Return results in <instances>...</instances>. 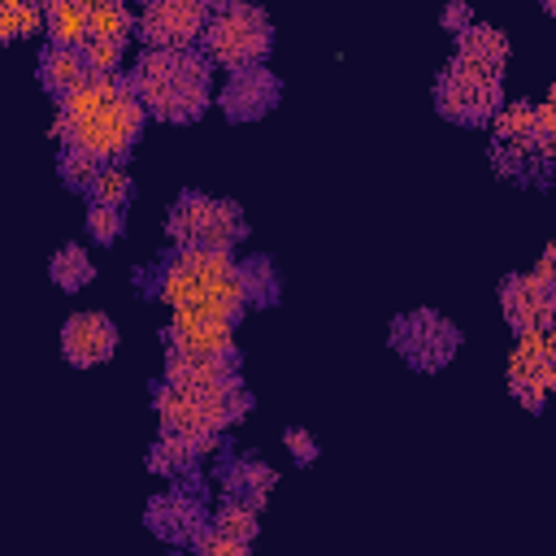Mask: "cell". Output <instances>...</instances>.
<instances>
[{
  "mask_svg": "<svg viewBox=\"0 0 556 556\" xmlns=\"http://www.w3.org/2000/svg\"><path fill=\"white\" fill-rule=\"evenodd\" d=\"M122 48H126V43H117V39H91V43L83 48L87 70H91V74H117V65H122Z\"/></svg>",
  "mask_w": 556,
  "mask_h": 556,
  "instance_id": "29",
  "label": "cell"
},
{
  "mask_svg": "<svg viewBox=\"0 0 556 556\" xmlns=\"http://www.w3.org/2000/svg\"><path fill=\"white\" fill-rule=\"evenodd\" d=\"M239 282H243L248 308H269V304L282 300V274H278V265L265 252L239 261Z\"/></svg>",
  "mask_w": 556,
  "mask_h": 556,
  "instance_id": "20",
  "label": "cell"
},
{
  "mask_svg": "<svg viewBox=\"0 0 556 556\" xmlns=\"http://www.w3.org/2000/svg\"><path fill=\"white\" fill-rule=\"evenodd\" d=\"M191 556H252V543H239V539H226V534L208 530V534L195 539Z\"/></svg>",
  "mask_w": 556,
  "mask_h": 556,
  "instance_id": "31",
  "label": "cell"
},
{
  "mask_svg": "<svg viewBox=\"0 0 556 556\" xmlns=\"http://www.w3.org/2000/svg\"><path fill=\"white\" fill-rule=\"evenodd\" d=\"M495 135L504 139V143H530V139H539V113L521 100V104H508L500 117H495Z\"/></svg>",
  "mask_w": 556,
  "mask_h": 556,
  "instance_id": "26",
  "label": "cell"
},
{
  "mask_svg": "<svg viewBox=\"0 0 556 556\" xmlns=\"http://www.w3.org/2000/svg\"><path fill=\"white\" fill-rule=\"evenodd\" d=\"M500 100H504V61L456 48V56L434 78V109L456 126H482L500 117Z\"/></svg>",
  "mask_w": 556,
  "mask_h": 556,
  "instance_id": "5",
  "label": "cell"
},
{
  "mask_svg": "<svg viewBox=\"0 0 556 556\" xmlns=\"http://www.w3.org/2000/svg\"><path fill=\"white\" fill-rule=\"evenodd\" d=\"M439 26H443V30H452V35L460 39V35L473 26V13H469V4H447V9L439 13Z\"/></svg>",
  "mask_w": 556,
  "mask_h": 556,
  "instance_id": "32",
  "label": "cell"
},
{
  "mask_svg": "<svg viewBox=\"0 0 556 556\" xmlns=\"http://www.w3.org/2000/svg\"><path fill=\"white\" fill-rule=\"evenodd\" d=\"M282 447L291 452V460H295V465H313V460L321 456L317 434H313V430H304V426H287V430H282Z\"/></svg>",
  "mask_w": 556,
  "mask_h": 556,
  "instance_id": "30",
  "label": "cell"
},
{
  "mask_svg": "<svg viewBox=\"0 0 556 556\" xmlns=\"http://www.w3.org/2000/svg\"><path fill=\"white\" fill-rule=\"evenodd\" d=\"M165 382L191 387V391H230L243 387L239 361H208V356H165Z\"/></svg>",
  "mask_w": 556,
  "mask_h": 556,
  "instance_id": "15",
  "label": "cell"
},
{
  "mask_svg": "<svg viewBox=\"0 0 556 556\" xmlns=\"http://www.w3.org/2000/svg\"><path fill=\"white\" fill-rule=\"evenodd\" d=\"M126 235V208H109V204H91L87 208V239L100 248H113Z\"/></svg>",
  "mask_w": 556,
  "mask_h": 556,
  "instance_id": "27",
  "label": "cell"
},
{
  "mask_svg": "<svg viewBox=\"0 0 556 556\" xmlns=\"http://www.w3.org/2000/svg\"><path fill=\"white\" fill-rule=\"evenodd\" d=\"M43 30H48V43L83 52V48L91 43V17H87V4H74V0L43 4Z\"/></svg>",
  "mask_w": 556,
  "mask_h": 556,
  "instance_id": "19",
  "label": "cell"
},
{
  "mask_svg": "<svg viewBox=\"0 0 556 556\" xmlns=\"http://www.w3.org/2000/svg\"><path fill=\"white\" fill-rule=\"evenodd\" d=\"M165 235L174 248H195V252H235L248 239V217L235 200L208 195V191H178L169 213H165Z\"/></svg>",
  "mask_w": 556,
  "mask_h": 556,
  "instance_id": "6",
  "label": "cell"
},
{
  "mask_svg": "<svg viewBox=\"0 0 556 556\" xmlns=\"http://www.w3.org/2000/svg\"><path fill=\"white\" fill-rule=\"evenodd\" d=\"M87 78H91V70H87V56H83V52L56 48V43H48V48L39 52V83H43L48 96L65 100V96H74Z\"/></svg>",
  "mask_w": 556,
  "mask_h": 556,
  "instance_id": "18",
  "label": "cell"
},
{
  "mask_svg": "<svg viewBox=\"0 0 556 556\" xmlns=\"http://www.w3.org/2000/svg\"><path fill=\"white\" fill-rule=\"evenodd\" d=\"M217 482H222V491L230 500H248V504L261 508L265 495H269V486L278 482V473L261 456H226L222 469H217Z\"/></svg>",
  "mask_w": 556,
  "mask_h": 556,
  "instance_id": "17",
  "label": "cell"
},
{
  "mask_svg": "<svg viewBox=\"0 0 556 556\" xmlns=\"http://www.w3.org/2000/svg\"><path fill=\"white\" fill-rule=\"evenodd\" d=\"M152 413L161 421V434H182V439H217L226 426L252 413V391L230 387V391H191L174 382L152 387Z\"/></svg>",
  "mask_w": 556,
  "mask_h": 556,
  "instance_id": "4",
  "label": "cell"
},
{
  "mask_svg": "<svg viewBox=\"0 0 556 556\" xmlns=\"http://www.w3.org/2000/svg\"><path fill=\"white\" fill-rule=\"evenodd\" d=\"M148 117L191 126L213 100V61L195 48H143L126 74Z\"/></svg>",
  "mask_w": 556,
  "mask_h": 556,
  "instance_id": "3",
  "label": "cell"
},
{
  "mask_svg": "<svg viewBox=\"0 0 556 556\" xmlns=\"http://www.w3.org/2000/svg\"><path fill=\"white\" fill-rule=\"evenodd\" d=\"M130 191H135L130 174H126L122 165H104V169L96 174V182L87 187V200H91V204H109V208H126V204H130Z\"/></svg>",
  "mask_w": 556,
  "mask_h": 556,
  "instance_id": "24",
  "label": "cell"
},
{
  "mask_svg": "<svg viewBox=\"0 0 556 556\" xmlns=\"http://www.w3.org/2000/svg\"><path fill=\"white\" fill-rule=\"evenodd\" d=\"M48 278H52L61 291H83V287H91V278H96V265H91V256H87L83 243H61V248L52 252V261H48Z\"/></svg>",
  "mask_w": 556,
  "mask_h": 556,
  "instance_id": "21",
  "label": "cell"
},
{
  "mask_svg": "<svg viewBox=\"0 0 556 556\" xmlns=\"http://www.w3.org/2000/svg\"><path fill=\"white\" fill-rule=\"evenodd\" d=\"M117 321L100 308H87V313H70L65 326H61V356L74 365V369H96L104 361H113L117 352Z\"/></svg>",
  "mask_w": 556,
  "mask_h": 556,
  "instance_id": "13",
  "label": "cell"
},
{
  "mask_svg": "<svg viewBox=\"0 0 556 556\" xmlns=\"http://www.w3.org/2000/svg\"><path fill=\"white\" fill-rule=\"evenodd\" d=\"M213 447H217V439L161 434V439L152 443V452H148V469H152L156 478L178 482V478H191V473H195V465H200V456H204V452H213Z\"/></svg>",
  "mask_w": 556,
  "mask_h": 556,
  "instance_id": "16",
  "label": "cell"
},
{
  "mask_svg": "<svg viewBox=\"0 0 556 556\" xmlns=\"http://www.w3.org/2000/svg\"><path fill=\"white\" fill-rule=\"evenodd\" d=\"M543 13H547V17H556V0H543Z\"/></svg>",
  "mask_w": 556,
  "mask_h": 556,
  "instance_id": "33",
  "label": "cell"
},
{
  "mask_svg": "<svg viewBox=\"0 0 556 556\" xmlns=\"http://www.w3.org/2000/svg\"><path fill=\"white\" fill-rule=\"evenodd\" d=\"M43 26V9L39 4H22V0H9L0 4V39L13 43V39H26Z\"/></svg>",
  "mask_w": 556,
  "mask_h": 556,
  "instance_id": "25",
  "label": "cell"
},
{
  "mask_svg": "<svg viewBox=\"0 0 556 556\" xmlns=\"http://www.w3.org/2000/svg\"><path fill=\"white\" fill-rule=\"evenodd\" d=\"M395 356L417 369V374H439L456 361L460 352V326L452 317H443L439 308H413V313H400L387 330Z\"/></svg>",
  "mask_w": 556,
  "mask_h": 556,
  "instance_id": "8",
  "label": "cell"
},
{
  "mask_svg": "<svg viewBox=\"0 0 556 556\" xmlns=\"http://www.w3.org/2000/svg\"><path fill=\"white\" fill-rule=\"evenodd\" d=\"M500 304H504V317L517 334H530L539 326H556V291H552V282H543L534 274H508L500 287Z\"/></svg>",
  "mask_w": 556,
  "mask_h": 556,
  "instance_id": "14",
  "label": "cell"
},
{
  "mask_svg": "<svg viewBox=\"0 0 556 556\" xmlns=\"http://www.w3.org/2000/svg\"><path fill=\"white\" fill-rule=\"evenodd\" d=\"M213 4L204 0H152L139 9V39L148 48H195L204 39Z\"/></svg>",
  "mask_w": 556,
  "mask_h": 556,
  "instance_id": "10",
  "label": "cell"
},
{
  "mask_svg": "<svg viewBox=\"0 0 556 556\" xmlns=\"http://www.w3.org/2000/svg\"><path fill=\"white\" fill-rule=\"evenodd\" d=\"M143 521L169 547H195V539L213 530V517L195 486H169V491L152 495L143 508Z\"/></svg>",
  "mask_w": 556,
  "mask_h": 556,
  "instance_id": "9",
  "label": "cell"
},
{
  "mask_svg": "<svg viewBox=\"0 0 556 556\" xmlns=\"http://www.w3.org/2000/svg\"><path fill=\"white\" fill-rule=\"evenodd\" d=\"M278 100H282V78H278L274 70H265V65L230 74L226 87L217 91V109H222V117L235 122V126H239V122H261V117H269V113L278 109Z\"/></svg>",
  "mask_w": 556,
  "mask_h": 556,
  "instance_id": "12",
  "label": "cell"
},
{
  "mask_svg": "<svg viewBox=\"0 0 556 556\" xmlns=\"http://www.w3.org/2000/svg\"><path fill=\"white\" fill-rule=\"evenodd\" d=\"M87 17H91V39H117V43H126L139 30V13H130L117 0L87 4Z\"/></svg>",
  "mask_w": 556,
  "mask_h": 556,
  "instance_id": "23",
  "label": "cell"
},
{
  "mask_svg": "<svg viewBox=\"0 0 556 556\" xmlns=\"http://www.w3.org/2000/svg\"><path fill=\"white\" fill-rule=\"evenodd\" d=\"M165 339V356H208V361H239V343H235V321H217V317H187L174 313L169 326L161 330Z\"/></svg>",
  "mask_w": 556,
  "mask_h": 556,
  "instance_id": "11",
  "label": "cell"
},
{
  "mask_svg": "<svg viewBox=\"0 0 556 556\" xmlns=\"http://www.w3.org/2000/svg\"><path fill=\"white\" fill-rule=\"evenodd\" d=\"M213 530L226 534V539H239V543H252L261 534V508L248 504V500H222L213 508Z\"/></svg>",
  "mask_w": 556,
  "mask_h": 556,
  "instance_id": "22",
  "label": "cell"
},
{
  "mask_svg": "<svg viewBox=\"0 0 556 556\" xmlns=\"http://www.w3.org/2000/svg\"><path fill=\"white\" fill-rule=\"evenodd\" d=\"M135 287L169 304L174 313L187 317H217V321H239L248 308L243 282H239V261L235 252H195V248H174L148 269H135Z\"/></svg>",
  "mask_w": 556,
  "mask_h": 556,
  "instance_id": "2",
  "label": "cell"
},
{
  "mask_svg": "<svg viewBox=\"0 0 556 556\" xmlns=\"http://www.w3.org/2000/svg\"><path fill=\"white\" fill-rule=\"evenodd\" d=\"M269 48H274V22H269L265 9H256V4H213L200 52L217 70H230V74L256 70V65H265Z\"/></svg>",
  "mask_w": 556,
  "mask_h": 556,
  "instance_id": "7",
  "label": "cell"
},
{
  "mask_svg": "<svg viewBox=\"0 0 556 556\" xmlns=\"http://www.w3.org/2000/svg\"><path fill=\"white\" fill-rule=\"evenodd\" d=\"M100 169H104L100 161H91V156H83V152H74V148H61L56 174H61V182H65V187H74V191H87V187L96 182V174H100Z\"/></svg>",
  "mask_w": 556,
  "mask_h": 556,
  "instance_id": "28",
  "label": "cell"
},
{
  "mask_svg": "<svg viewBox=\"0 0 556 556\" xmlns=\"http://www.w3.org/2000/svg\"><path fill=\"white\" fill-rule=\"evenodd\" d=\"M143 122H148V109L139 104L130 78L122 74H91L74 96L56 104L61 143L100 165H122L139 143Z\"/></svg>",
  "mask_w": 556,
  "mask_h": 556,
  "instance_id": "1",
  "label": "cell"
}]
</instances>
